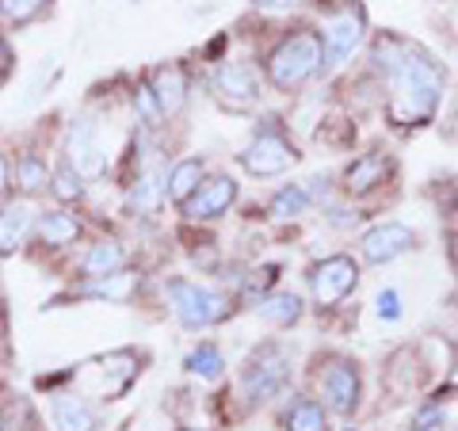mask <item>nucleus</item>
<instances>
[{
    "mask_svg": "<svg viewBox=\"0 0 458 431\" xmlns=\"http://www.w3.org/2000/svg\"><path fill=\"white\" fill-rule=\"evenodd\" d=\"M370 69L382 77L386 114L394 126L412 131V126L432 123L443 89H447V73L420 42H409L390 31L378 35L370 46Z\"/></svg>",
    "mask_w": 458,
    "mask_h": 431,
    "instance_id": "obj_1",
    "label": "nucleus"
},
{
    "mask_svg": "<svg viewBox=\"0 0 458 431\" xmlns=\"http://www.w3.org/2000/svg\"><path fill=\"white\" fill-rule=\"evenodd\" d=\"M318 73H325V46L318 27H294L286 31L264 57V77L276 92H298Z\"/></svg>",
    "mask_w": 458,
    "mask_h": 431,
    "instance_id": "obj_2",
    "label": "nucleus"
},
{
    "mask_svg": "<svg viewBox=\"0 0 458 431\" xmlns=\"http://www.w3.org/2000/svg\"><path fill=\"white\" fill-rule=\"evenodd\" d=\"M165 298H168L172 317L188 328V333L214 328L233 313V298L222 294V291H210V286H203V283H191V279H168Z\"/></svg>",
    "mask_w": 458,
    "mask_h": 431,
    "instance_id": "obj_3",
    "label": "nucleus"
},
{
    "mask_svg": "<svg viewBox=\"0 0 458 431\" xmlns=\"http://www.w3.org/2000/svg\"><path fill=\"white\" fill-rule=\"evenodd\" d=\"M318 31H321V46H325V73H333V69L348 65V57L360 54V46L367 42V16L355 0H344L340 8L325 12Z\"/></svg>",
    "mask_w": 458,
    "mask_h": 431,
    "instance_id": "obj_4",
    "label": "nucleus"
},
{
    "mask_svg": "<svg viewBox=\"0 0 458 431\" xmlns=\"http://www.w3.org/2000/svg\"><path fill=\"white\" fill-rule=\"evenodd\" d=\"M291 351L283 348L279 340H267L260 343L249 359H245V370H241V390L252 405H264V401L279 397L291 382Z\"/></svg>",
    "mask_w": 458,
    "mask_h": 431,
    "instance_id": "obj_5",
    "label": "nucleus"
},
{
    "mask_svg": "<svg viewBox=\"0 0 458 431\" xmlns=\"http://www.w3.org/2000/svg\"><path fill=\"white\" fill-rule=\"evenodd\" d=\"M241 168L249 172V176L256 180H271V176H283L291 165H298V149H294V141L286 138V131L276 123V119H267L264 126H256V134L245 149H241Z\"/></svg>",
    "mask_w": 458,
    "mask_h": 431,
    "instance_id": "obj_6",
    "label": "nucleus"
},
{
    "mask_svg": "<svg viewBox=\"0 0 458 431\" xmlns=\"http://www.w3.org/2000/svg\"><path fill=\"white\" fill-rule=\"evenodd\" d=\"M310 294L318 301V309H336L344 298H348L355 286H360V260L348 252H336V256H325L310 267Z\"/></svg>",
    "mask_w": 458,
    "mask_h": 431,
    "instance_id": "obj_7",
    "label": "nucleus"
},
{
    "mask_svg": "<svg viewBox=\"0 0 458 431\" xmlns=\"http://www.w3.org/2000/svg\"><path fill=\"white\" fill-rule=\"evenodd\" d=\"M318 390L328 412L336 416H352L360 409V393H363V378H360V367L344 355H333L328 363L318 370Z\"/></svg>",
    "mask_w": 458,
    "mask_h": 431,
    "instance_id": "obj_8",
    "label": "nucleus"
},
{
    "mask_svg": "<svg viewBox=\"0 0 458 431\" xmlns=\"http://www.w3.org/2000/svg\"><path fill=\"white\" fill-rule=\"evenodd\" d=\"M210 89L229 111H252L260 104V80H256V69L245 62H229L225 57L210 73Z\"/></svg>",
    "mask_w": 458,
    "mask_h": 431,
    "instance_id": "obj_9",
    "label": "nucleus"
},
{
    "mask_svg": "<svg viewBox=\"0 0 458 431\" xmlns=\"http://www.w3.org/2000/svg\"><path fill=\"white\" fill-rule=\"evenodd\" d=\"M412 249H417V233H412L409 225H401V222H382L375 229H367L363 241H360V256L370 267L394 264Z\"/></svg>",
    "mask_w": 458,
    "mask_h": 431,
    "instance_id": "obj_10",
    "label": "nucleus"
},
{
    "mask_svg": "<svg viewBox=\"0 0 458 431\" xmlns=\"http://www.w3.org/2000/svg\"><path fill=\"white\" fill-rule=\"evenodd\" d=\"M65 156L84 172V176H104V168H107V146H104V138H99V123L96 119L84 114V119L73 123Z\"/></svg>",
    "mask_w": 458,
    "mask_h": 431,
    "instance_id": "obj_11",
    "label": "nucleus"
},
{
    "mask_svg": "<svg viewBox=\"0 0 458 431\" xmlns=\"http://www.w3.org/2000/svg\"><path fill=\"white\" fill-rule=\"evenodd\" d=\"M233 203H237V180L233 176H210L180 210L188 222H214V218H222V214H229Z\"/></svg>",
    "mask_w": 458,
    "mask_h": 431,
    "instance_id": "obj_12",
    "label": "nucleus"
},
{
    "mask_svg": "<svg viewBox=\"0 0 458 431\" xmlns=\"http://www.w3.org/2000/svg\"><path fill=\"white\" fill-rule=\"evenodd\" d=\"M35 222H38V214L27 203V195L4 199V203H0V256L16 252L20 244L35 233Z\"/></svg>",
    "mask_w": 458,
    "mask_h": 431,
    "instance_id": "obj_13",
    "label": "nucleus"
},
{
    "mask_svg": "<svg viewBox=\"0 0 458 431\" xmlns=\"http://www.w3.org/2000/svg\"><path fill=\"white\" fill-rule=\"evenodd\" d=\"M149 84H153V96H157V104H161L165 119L183 111V104H188V73H183L180 62L157 65L149 73Z\"/></svg>",
    "mask_w": 458,
    "mask_h": 431,
    "instance_id": "obj_14",
    "label": "nucleus"
},
{
    "mask_svg": "<svg viewBox=\"0 0 458 431\" xmlns=\"http://www.w3.org/2000/svg\"><path fill=\"white\" fill-rule=\"evenodd\" d=\"M386 176H390V156H382V153H363V156H355V161L344 168L340 191H344V195H370Z\"/></svg>",
    "mask_w": 458,
    "mask_h": 431,
    "instance_id": "obj_15",
    "label": "nucleus"
},
{
    "mask_svg": "<svg viewBox=\"0 0 458 431\" xmlns=\"http://www.w3.org/2000/svg\"><path fill=\"white\" fill-rule=\"evenodd\" d=\"M50 416L57 431H96V412L81 393H50Z\"/></svg>",
    "mask_w": 458,
    "mask_h": 431,
    "instance_id": "obj_16",
    "label": "nucleus"
},
{
    "mask_svg": "<svg viewBox=\"0 0 458 431\" xmlns=\"http://www.w3.org/2000/svg\"><path fill=\"white\" fill-rule=\"evenodd\" d=\"M123 267H126V244L114 241V237L96 241L77 264V271L84 279H104V275H111V271H123Z\"/></svg>",
    "mask_w": 458,
    "mask_h": 431,
    "instance_id": "obj_17",
    "label": "nucleus"
},
{
    "mask_svg": "<svg viewBox=\"0 0 458 431\" xmlns=\"http://www.w3.org/2000/svg\"><path fill=\"white\" fill-rule=\"evenodd\" d=\"M81 233L84 229L69 210H42L35 222V237L47 244V249H65V244H73Z\"/></svg>",
    "mask_w": 458,
    "mask_h": 431,
    "instance_id": "obj_18",
    "label": "nucleus"
},
{
    "mask_svg": "<svg viewBox=\"0 0 458 431\" xmlns=\"http://www.w3.org/2000/svg\"><path fill=\"white\" fill-rule=\"evenodd\" d=\"M203 180H207L203 156H183V161H176L172 172H168V199L176 207H183L199 188H203Z\"/></svg>",
    "mask_w": 458,
    "mask_h": 431,
    "instance_id": "obj_19",
    "label": "nucleus"
},
{
    "mask_svg": "<svg viewBox=\"0 0 458 431\" xmlns=\"http://www.w3.org/2000/svg\"><path fill=\"white\" fill-rule=\"evenodd\" d=\"M283 431H328V409L325 401L294 397L283 412Z\"/></svg>",
    "mask_w": 458,
    "mask_h": 431,
    "instance_id": "obj_20",
    "label": "nucleus"
},
{
    "mask_svg": "<svg viewBox=\"0 0 458 431\" xmlns=\"http://www.w3.org/2000/svg\"><path fill=\"white\" fill-rule=\"evenodd\" d=\"M256 313L276 328H291V325H298V317H302V298L291 294V291H271L256 301Z\"/></svg>",
    "mask_w": 458,
    "mask_h": 431,
    "instance_id": "obj_21",
    "label": "nucleus"
},
{
    "mask_svg": "<svg viewBox=\"0 0 458 431\" xmlns=\"http://www.w3.org/2000/svg\"><path fill=\"white\" fill-rule=\"evenodd\" d=\"M141 283L138 271L123 267V271H111L104 279H89L84 286H77V294H89V298H107V301H126L134 294V286Z\"/></svg>",
    "mask_w": 458,
    "mask_h": 431,
    "instance_id": "obj_22",
    "label": "nucleus"
},
{
    "mask_svg": "<svg viewBox=\"0 0 458 431\" xmlns=\"http://www.w3.org/2000/svg\"><path fill=\"white\" fill-rule=\"evenodd\" d=\"M50 176L54 172L47 168L38 153H20L16 165H12V180H16V188L23 195H35V191H47L50 188Z\"/></svg>",
    "mask_w": 458,
    "mask_h": 431,
    "instance_id": "obj_23",
    "label": "nucleus"
},
{
    "mask_svg": "<svg viewBox=\"0 0 458 431\" xmlns=\"http://www.w3.org/2000/svg\"><path fill=\"white\" fill-rule=\"evenodd\" d=\"M183 370H188V375H199V378L214 382V378L225 375V355H222L218 343H199V348H191L188 359H183Z\"/></svg>",
    "mask_w": 458,
    "mask_h": 431,
    "instance_id": "obj_24",
    "label": "nucleus"
},
{
    "mask_svg": "<svg viewBox=\"0 0 458 431\" xmlns=\"http://www.w3.org/2000/svg\"><path fill=\"white\" fill-rule=\"evenodd\" d=\"M50 191H54V199L57 203H81L84 199V172L69 161H57V168H54V176H50Z\"/></svg>",
    "mask_w": 458,
    "mask_h": 431,
    "instance_id": "obj_25",
    "label": "nucleus"
},
{
    "mask_svg": "<svg viewBox=\"0 0 458 431\" xmlns=\"http://www.w3.org/2000/svg\"><path fill=\"white\" fill-rule=\"evenodd\" d=\"M313 203V191L302 188V183H286V188H279L276 195H271L267 203V214L271 218H298V214H306Z\"/></svg>",
    "mask_w": 458,
    "mask_h": 431,
    "instance_id": "obj_26",
    "label": "nucleus"
},
{
    "mask_svg": "<svg viewBox=\"0 0 458 431\" xmlns=\"http://www.w3.org/2000/svg\"><path fill=\"white\" fill-rule=\"evenodd\" d=\"M47 8H50V0H0V20L12 23V27H27Z\"/></svg>",
    "mask_w": 458,
    "mask_h": 431,
    "instance_id": "obj_27",
    "label": "nucleus"
},
{
    "mask_svg": "<svg viewBox=\"0 0 458 431\" xmlns=\"http://www.w3.org/2000/svg\"><path fill=\"white\" fill-rule=\"evenodd\" d=\"M134 107H138V114H141V123H146V131H157V126L165 123V111H161V104H157L149 80H141L138 89H134Z\"/></svg>",
    "mask_w": 458,
    "mask_h": 431,
    "instance_id": "obj_28",
    "label": "nucleus"
},
{
    "mask_svg": "<svg viewBox=\"0 0 458 431\" xmlns=\"http://www.w3.org/2000/svg\"><path fill=\"white\" fill-rule=\"evenodd\" d=\"M375 313H378L382 321H401V294L394 291V286L378 291V298H375Z\"/></svg>",
    "mask_w": 458,
    "mask_h": 431,
    "instance_id": "obj_29",
    "label": "nucleus"
},
{
    "mask_svg": "<svg viewBox=\"0 0 458 431\" xmlns=\"http://www.w3.org/2000/svg\"><path fill=\"white\" fill-rule=\"evenodd\" d=\"M310 0H252V8L260 12V16H291V12L306 8Z\"/></svg>",
    "mask_w": 458,
    "mask_h": 431,
    "instance_id": "obj_30",
    "label": "nucleus"
},
{
    "mask_svg": "<svg viewBox=\"0 0 458 431\" xmlns=\"http://www.w3.org/2000/svg\"><path fill=\"white\" fill-rule=\"evenodd\" d=\"M443 424V409L439 405H428V409H420L417 416H412V427L409 431H428V427H439Z\"/></svg>",
    "mask_w": 458,
    "mask_h": 431,
    "instance_id": "obj_31",
    "label": "nucleus"
},
{
    "mask_svg": "<svg viewBox=\"0 0 458 431\" xmlns=\"http://www.w3.org/2000/svg\"><path fill=\"white\" fill-rule=\"evenodd\" d=\"M12 65H16V54H12V46H8V38L0 35V84L8 80V73H12Z\"/></svg>",
    "mask_w": 458,
    "mask_h": 431,
    "instance_id": "obj_32",
    "label": "nucleus"
},
{
    "mask_svg": "<svg viewBox=\"0 0 458 431\" xmlns=\"http://www.w3.org/2000/svg\"><path fill=\"white\" fill-rule=\"evenodd\" d=\"M8 183H12V165H8V156H0V203L8 195Z\"/></svg>",
    "mask_w": 458,
    "mask_h": 431,
    "instance_id": "obj_33",
    "label": "nucleus"
},
{
    "mask_svg": "<svg viewBox=\"0 0 458 431\" xmlns=\"http://www.w3.org/2000/svg\"><path fill=\"white\" fill-rule=\"evenodd\" d=\"M451 264H454V275H458V233H454V244H451Z\"/></svg>",
    "mask_w": 458,
    "mask_h": 431,
    "instance_id": "obj_34",
    "label": "nucleus"
},
{
    "mask_svg": "<svg viewBox=\"0 0 458 431\" xmlns=\"http://www.w3.org/2000/svg\"><path fill=\"white\" fill-rule=\"evenodd\" d=\"M428 431H454V427H447V424H439V427H428Z\"/></svg>",
    "mask_w": 458,
    "mask_h": 431,
    "instance_id": "obj_35",
    "label": "nucleus"
},
{
    "mask_svg": "<svg viewBox=\"0 0 458 431\" xmlns=\"http://www.w3.org/2000/svg\"><path fill=\"white\" fill-rule=\"evenodd\" d=\"M183 431H195V427H183Z\"/></svg>",
    "mask_w": 458,
    "mask_h": 431,
    "instance_id": "obj_36",
    "label": "nucleus"
},
{
    "mask_svg": "<svg viewBox=\"0 0 458 431\" xmlns=\"http://www.w3.org/2000/svg\"><path fill=\"white\" fill-rule=\"evenodd\" d=\"M454 378H458V370H454Z\"/></svg>",
    "mask_w": 458,
    "mask_h": 431,
    "instance_id": "obj_37",
    "label": "nucleus"
},
{
    "mask_svg": "<svg viewBox=\"0 0 458 431\" xmlns=\"http://www.w3.org/2000/svg\"><path fill=\"white\" fill-rule=\"evenodd\" d=\"M348 431H352V427H348Z\"/></svg>",
    "mask_w": 458,
    "mask_h": 431,
    "instance_id": "obj_38",
    "label": "nucleus"
}]
</instances>
